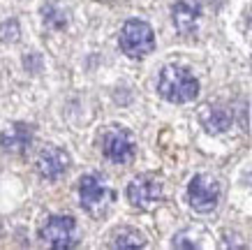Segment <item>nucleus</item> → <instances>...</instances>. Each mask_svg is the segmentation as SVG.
I'll return each instance as SVG.
<instances>
[{
    "label": "nucleus",
    "instance_id": "6",
    "mask_svg": "<svg viewBox=\"0 0 252 250\" xmlns=\"http://www.w3.org/2000/svg\"><path fill=\"white\" fill-rule=\"evenodd\" d=\"M162 179L158 174H139L134 176L125 190L127 202L137 209H151L162 199Z\"/></svg>",
    "mask_w": 252,
    "mask_h": 250
},
{
    "label": "nucleus",
    "instance_id": "5",
    "mask_svg": "<svg viewBox=\"0 0 252 250\" xmlns=\"http://www.w3.org/2000/svg\"><path fill=\"white\" fill-rule=\"evenodd\" d=\"M222 188L211 174H197L188 183V202L197 213H211L220 204Z\"/></svg>",
    "mask_w": 252,
    "mask_h": 250
},
{
    "label": "nucleus",
    "instance_id": "1",
    "mask_svg": "<svg viewBox=\"0 0 252 250\" xmlns=\"http://www.w3.org/2000/svg\"><path fill=\"white\" fill-rule=\"evenodd\" d=\"M158 93L171 105H188L199 95V81L188 68L167 65L158 79Z\"/></svg>",
    "mask_w": 252,
    "mask_h": 250
},
{
    "label": "nucleus",
    "instance_id": "12",
    "mask_svg": "<svg viewBox=\"0 0 252 250\" xmlns=\"http://www.w3.org/2000/svg\"><path fill=\"white\" fill-rule=\"evenodd\" d=\"M111 239H114V241H111V246H114V248H123V250H127V248H144V246H146V236L141 234L139 229H134V227L116 229Z\"/></svg>",
    "mask_w": 252,
    "mask_h": 250
},
{
    "label": "nucleus",
    "instance_id": "13",
    "mask_svg": "<svg viewBox=\"0 0 252 250\" xmlns=\"http://www.w3.org/2000/svg\"><path fill=\"white\" fill-rule=\"evenodd\" d=\"M42 14H44V23L51 26V28H63V26L67 23V12L61 9L56 2L44 5V7H42Z\"/></svg>",
    "mask_w": 252,
    "mask_h": 250
},
{
    "label": "nucleus",
    "instance_id": "9",
    "mask_svg": "<svg viewBox=\"0 0 252 250\" xmlns=\"http://www.w3.org/2000/svg\"><path fill=\"white\" fill-rule=\"evenodd\" d=\"M32 144V128L26 123H12L7 130L0 132V146L2 151L12 155H23Z\"/></svg>",
    "mask_w": 252,
    "mask_h": 250
},
{
    "label": "nucleus",
    "instance_id": "4",
    "mask_svg": "<svg viewBox=\"0 0 252 250\" xmlns=\"http://www.w3.org/2000/svg\"><path fill=\"white\" fill-rule=\"evenodd\" d=\"M42 241L56 250H69L79 243L77 220L72 215H51L39 229Z\"/></svg>",
    "mask_w": 252,
    "mask_h": 250
},
{
    "label": "nucleus",
    "instance_id": "3",
    "mask_svg": "<svg viewBox=\"0 0 252 250\" xmlns=\"http://www.w3.org/2000/svg\"><path fill=\"white\" fill-rule=\"evenodd\" d=\"M118 44H121L125 56H130V58H144L148 53H153V49H155V33L141 19H130L121 28Z\"/></svg>",
    "mask_w": 252,
    "mask_h": 250
},
{
    "label": "nucleus",
    "instance_id": "8",
    "mask_svg": "<svg viewBox=\"0 0 252 250\" xmlns=\"http://www.w3.org/2000/svg\"><path fill=\"white\" fill-rule=\"evenodd\" d=\"M35 165H37V172L42 179H46V181H58L69 169V155H67V151H63L58 146H46V148L39 151Z\"/></svg>",
    "mask_w": 252,
    "mask_h": 250
},
{
    "label": "nucleus",
    "instance_id": "10",
    "mask_svg": "<svg viewBox=\"0 0 252 250\" xmlns=\"http://www.w3.org/2000/svg\"><path fill=\"white\" fill-rule=\"evenodd\" d=\"M199 7L197 5H190V2H185V0H178L171 9V19H174V26L176 31L181 33V35H192V33L197 31V23H199Z\"/></svg>",
    "mask_w": 252,
    "mask_h": 250
},
{
    "label": "nucleus",
    "instance_id": "2",
    "mask_svg": "<svg viewBox=\"0 0 252 250\" xmlns=\"http://www.w3.org/2000/svg\"><path fill=\"white\" fill-rule=\"evenodd\" d=\"M79 199L86 213L102 218L116 202V192L107 185L99 174H84L79 181Z\"/></svg>",
    "mask_w": 252,
    "mask_h": 250
},
{
    "label": "nucleus",
    "instance_id": "11",
    "mask_svg": "<svg viewBox=\"0 0 252 250\" xmlns=\"http://www.w3.org/2000/svg\"><path fill=\"white\" fill-rule=\"evenodd\" d=\"M201 123L206 132L211 135H220V132H227L234 123V116H231L229 109L224 107H206V111L201 114Z\"/></svg>",
    "mask_w": 252,
    "mask_h": 250
},
{
    "label": "nucleus",
    "instance_id": "7",
    "mask_svg": "<svg viewBox=\"0 0 252 250\" xmlns=\"http://www.w3.org/2000/svg\"><path fill=\"white\" fill-rule=\"evenodd\" d=\"M102 153L116 165H125L134 158V137L121 125H114L102 137Z\"/></svg>",
    "mask_w": 252,
    "mask_h": 250
}]
</instances>
